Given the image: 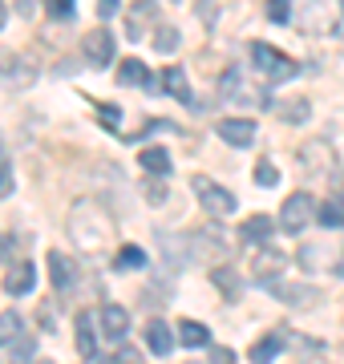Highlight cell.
<instances>
[{
  "label": "cell",
  "instance_id": "obj_1",
  "mask_svg": "<svg viewBox=\"0 0 344 364\" xmlns=\"http://www.w3.org/2000/svg\"><path fill=\"white\" fill-rule=\"evenodd\" d=\"M252 65L264 73L272 85H279V81H291L296 73H300V65L291 61L288 53H279V49H272L267 41H255L252 45Z\"/></svg>",
  "mask_w": 344,
  "mask_h": 364
},
{
  "label": "cell",
  "instance_id": "obj_2",
  "mask_svg": "<svg viewBox=\"0 0 344 364\" xmlns=\"http://www.w3.org/2000/svg\"><path fill=\"white\" fill-rule=\"evenodd\" d=\"M312 215H316V198L308 195V191H291V195L284 198V207H279V231L300 235L308 223H312Z\"/></svg>",
  "mask_w": 344,
  "mask_h": 364
},
{
  "label": "cell",
  "instance_id": "obj_3",
  "mask_svg": "<svg viewBox=\"0 0 344 364\" xmlns=\"http://www.w3.org/2000/svg\"><path fill=\"white\" fill-rule=\"evenodd\" d=\"M190 186H195V195H199L203 210H207V215H215V219L235 210V195H231V191H223V186H219L215 178H207V174H195V182H190Z\"/></svg>",
  "mask_w": 344,
  "mask_h": 364
},
{
  "label": "cell",
  "instance_id": "obj_4",
  "mask_svg": "<svg viewBox=\"0 0 344 364\" xmlns=\"http://www.w3.org/2000/svg\"><path fill=\"white\" fill-rule=\"evenodd\" d=\"M85 57H90V65L106 69L114 61V33L109 28H90V37H85Z\"/></svg>",
  "mask_w": 344,
  "mask_h": 364
},
{
  "label": "cell",
  "instance_id": "obj_5",
  "mask_svg": "<svg viewBox=\"0 0 344 364\" xmlns=\"http://www.w3.org/2000/svg\"><path fill=\"white\" fill-rule=\"evenodd\" d=\"M284 255L279 251H272V247H264L259 255L252 259V279H259V284H276L279 275H284Z\"/></svg>",
  "mask_w": 344,
  "mask_h": 364
},
{
  "label": "cell",
  "instance_id": "obj_6",
  "mask_svg": "<svg viewBox=\"0 0 344 364\" xmlns=\"http://www.w3.org/2000/svg\"><path fill=\"white\" fill-rule=\"evenodd\" d=\"M33 284H37V267L28 259H16L9 267V275H4V291L9 296H25V291H33Z\"/></svg>",
  "mask_w": 344,
  "mask_h": 364
},
{
  "label": "cell",
  "instance_id": "obj_7",
  "mask_svg": "<svg viewBox=\"0 0 344 364\" xmlns=\"http://www.w3.org/2000/svg\"><path fill=\"white\" fill-rule=\"evenodd\" d=\"M49 279H53V287L65 296V291H73V279H77V267H73V259L69 255H61V251H53L49 255Z\"/></svg>",
  "mask_w": 344,
  "mask_h": 364
},
{
  "label": "cell",
  "instance_id": "obj_8",
  "mask_svg": "<svg viewBox=\"0 0 344 364\" xmlns=\"http://www.w3.org/2000/svg\"><path fill=\"white\" fill-rule=\"evenodd\" d=\"M97 324H102L106 340H122V336H126V328H130V316H126L122 304H106V308L97 312Z\"/></svg>",
  "mask_w": 344,
  "mask_h": 364
},
{
  "label": "cell",
  "instance_id": "obj_9",
  "mask_svg": "<svg viewBox=\"0 0 344 364\" xmlns=\"http://www.w3.org/2000/svg\"><path fill=\"white\" fill-rule=\"evenodd\" d=\"M219 138L231 146H252L255 142V126L247 122V117H223L219 122Z\"/></svg>",
  "mask_w": 344,
  "mask_h": 364
},
{
  "label": "cell",
  "instance_id": "obj_10",
  "mask_svg": "<svg viewBox=\"0 0 344 364\" xmlns=\"http://www.w3.org/2000/svg\"><path fill=\"white\" fill-rule=\"evenodd\" d=\"M219 97L223 102H252V90H243V69L239 65H231L219 77Z\"/></svg>",
  "mask_w": 344,
  "mask_h": 364
},
{
  "label": "cell",
  "instance_id": "obj_11",
  "mask_svg": "<svg viewBox=\"0 0 344 364\" xmlns=\"http://www.w3.org/2000/svg\"><path fill=\"white\" fill-rule=\"evenodd\" d=\"M146 21H154V0H138L130 9V16H126V37L138 41L146 33Z\"/></svg>",
  "mask_w": 344,
  "mask_h": 364
},
{
  "label": "cell",
  "instance_id": "obj_12",
  "mask_svg": "<svg viewBox=\"0 0 344 364\" xmlns=\"http://www.w3.org/2000/svg\"><path fill=\"white\" fill-rule=\"evenodd\" d=\"M90 320H93L90 312L77 316V352L85 356V360H97L102 352H97V336H93V324H90Z\"/></svg>",
  "mask_w": 344,
  "mask_h": 364
},
{
  "label": "cell",
  "instance_id": "obj_13",
  "mask_svg": "<svg viewBox=\"0 0 344 364\" xmlns=\"http://www.w3.org/2000/svg\"><path fill=\"white\" fill-rule=\"evenodd\" d=\"M276 227L279 223H272L267 215H252V219L243 223V239H247V243H267V239L276 235Z\"/></svg>",
  "mask_w": 344,
  "mask_h": 364
},
{
  "label": "cell",
  "instance_id": "obj_14",
  "mask_svg": "<svg viewBox=\"0 0 344 364\" xmlns=\"http://www.w3.org/2000/svg\"><path fill=\"white\" fill-rule=\"evenodd\" d=\"M118 85H154V77H150V69H146L142 61L126 57L122 69H118Z\"/></svg>",
  "mask_w": 344,
  "mask_h": 364
},
{
  "label": "cell",
  "instance_id": "obj_15",
  "mask_svg": "<svg viewBox=\"0 0 344 364\" xmlns=\"http://www.w3.org/2000/svg\"><path fill=\"white\" fill-rule=\"evenodd\" d=\"M114 267H118V272H138V267H146V251L138 247V243H122V247L114 251Z\"/></svg>",
  "mask_w": 344,
  "mask_h": 364
},
{
  "label": "cell",
  "instance_id": "obj_16",
  "mask_svg": "<svg viewBox=\"0 0 344 364\" xmlns=\"http://www.w3.org/2000/svg\"><path fill=\"white\" fill-rule=\"evenodd\" d=\"M146 344H150L154 356H166L171 352V328H166V320H150L146 324Z\"/></svg>",
  "mask_w": 344,
  "mask_h": 364
},
{
  "label": "cell",
  "instance_id": "obj_17",
  "mask_svg": "<svg viewBox=\"0 0 344 364\" xmlns=\"http://www.w3.org/2000/svg\"><path fill=\"white\" fill-rule=\"evenodd\" d=\"M0 73H9L13 85H28V81L37 77L33 65H21V57H13V53H0Z\"/></svg>",
  "mask_w": 344,
  "mask_h": 364
},
{
  "label": "cell",
  "instance_id": "obj_18",
  "mask_svg": "<svg viewBox=\"0 0 344 364\" xmlns=\"http://www.w3.org/2000/svg\"><path fill=\"white\" fill-rule=\"evenodd\" d=\"M33 352H37V340L33 336H16L13 348L0 352V364H25V360H33Z\"/></svg>",
  "mask_w": 344,
  "mask_h": 364
},
{
  "label": "cell",
  "instance_id": "obj_19",
  "mask_svg": "<svg viewBox=\"0 0 344 364\" xmlns=\"http://www.w3.org/2000/svg\"><path fill=\"white\" fill-rule=\"evenodd\" d=\"M279 348H284V336H279V332L264 336V340H259V344L252 348V364H272V360H276V352H279Z\"/></svg>",
  "mask_w": 344,
  "mask_h": 364
},
{
  "label": "cell",
  "instance_id": "obj_20",
  "mask_svg": "<svg viewBox=\"0 0 344 364\" xmlns=\"http://www.w3.org/2000/svg\"><path fill=\"white\" fill-rule=\"evenodd\" d=\"M138 158H142V166L150 170V174H166V170H171V154H166L162 146H146Z\"/></svg>",
  "mask_w": 344,
  "mask_h": 364
},
{
  "label": "cell",
  "instance_id": "obj_21",
  "mask_svg": "<svg viewBox=\"0 0 344 364\" xmlns=\"http://www.w3.org/2000/svg\"><path fill=\"white\" fill-rule=\"evenodd\" d=\"M211 284L223 291V299H239V275L231 267H215L211 272Z\"/></svg>",
  "mask_w": 344,
  "mask_h": 364
},
{
  "label": "cell",
  "instance_id": "obj_22",
  "mask_svg": "<svg viewBox=\"0 0 344 364\" xmlns=\"http://www.w3.org/2000/svg\"><path fill=\"white\" fill-rule=\"evenodd\" d=\"M316 215H320V223H324L328 231L344 227V203H340V198H328V203H320V207H316Z\"/></svg>",
  "mask_w": 344,
  "mask_h": 364
},
{
  "label": "cell",
  "instance_id": "obj_23",
  "mask_svg": "<svg viewBox=\"0 0 344 364\" xmlns=\"http://www.w3.org/2000/svg\"><path fill=\"white\" fill-rule=\"evenodd\" d=\"M178 340H183L186 348H203L207 340H211V332L203 324H195V320H183V328H178Z\"/></svg>",
  "mask_w": 344,
  "mask_h": 364
},
{
  "label": "cell",
  "instance_id": "obj_24",
  "mask_svg": "<svg viewBox=\"0 0 344 364\" xmlns=\"http://www.w3.org/2000/svg\"><path fill=\"white\" fill-rule=\"evenodd\" d=\"M162 85H166V93H174V97H190V85H186V73L178 65H171L166 73H162Z\"/></svg>",
  "mask_w": 344,
  "mask_h": 364
},
{
  "label": "cell",
  "instance_id": "obj_25",
  "mask_svg": "<svg viewBox=\"0 0 344 364\" xmlns=\"http://www.w3.org/2000/svg\"><path fill=\"white\" fill-rule=\"evenodd\" d=\"M276 109H279L284 122H291V126H304L308 122V102L304 97H296V102H288V105H276Z\"/></svg>",
  "mask_w": 344,
  "mask_h": 364
},
{
  "label": "cell",
  "instance_id": "obj_26",
  "mask_svg": "<svg viewBox=\"0 0 344 364\" xmlns=\"http://www.w3.org/2000/svg\"><path fill=\"white\" fill-rule=\"evenodd\" d=\"M21 336V316L16 312H0V344H13Z\"/></svg>",
  "mask_w": 344,
  "mask_h": 364
},
{
  "label": "cell",
  "instance_id": "obj_27",
  "mask_svg": "<svg viewBox=\"0 0 344 364\" xmlns=\"http://www.w3.org/2000/svg\"><path fill=\"white\" fill-rule=\"evenodd\" d=\"M174 45H178V28H174V25H158V33H154V49H158V53H174Z\"/></svg>",
  "mask_w": 344,
  "mask_h": 364
},
{
  "label": "cell",
  "instance_id": "obj_28",
  "mask_svg": "<svg viewBox=\"0 0 344 364\" xmlns=\"http://www.w3.org/2000/svg\"><path fill=\"white\" fill-rule=\"evenodd\" d=\"M45 13L53 21H73V0H45Z\"/></svg>",
  "mask_w": 344,
  "mask_h": 364
},
{
  "label": "cell",
  "instance_id": "obj_29",
  "mask_svg": "<svg viewBox=\"0 0 344 364\" xmlns=\"http://www.w3.org/2000/svg\"><path fill=\"white\" fill-rule=\"evenodd\" d=\"M267 16H272L276 25H288L291 21V0H267Z\"/></svg>",
  "mask_w": 344,
  "mask_h": 364
},
{
  "label": "cell",
  "instance_id": "obj_30",
  "mask_svg": "<svg viewBox=\"0 0 344 364\" xmlns=\"http://www.w3.org/2000/svg\"><path fill=\"white\" fill-rule=\"evenodd\" d=\"M279 299H288V304H312L316 299V291H300V287H272Z\"/></svg>",
  "mask_w": 344,
  "mask_h": 364
},
{
  "label": "cell",
  "instance_id": "obj_31",
  "mask_svg": "<svg viewBox=\"0 0 344 364\" xmlns=\"http://www.w3.org/2000/svg\"><path fill=\"white\" fill-rule=\"evenodd\" d=\"M255 182H259V186H276V182H279V170L272 166V162H259V166H255Z\"/></svg>",
  "mask_w": 344,
  "mask_h": 364
},
{
  "label": "cell",
  "instance_id": "obj_32",
  "mask_svg": "<svg viewBox=\"0 0 344 364\" xmlns=\"http://www.w3.org/2000/svg\"><path fill=\"white\" fill-rule=\"evenodd\" d=\"M146 203H154V207L166 203V186H162V182H146Z\"/></svg>",
  "mask_w": 344,
  "mask_h": 364
},
{
  "label": "cell",
  "instance_id": "obj_33",
  "mask_svg": "<svg viewBox=\"0 0 344 364\" xmlns=\"http://www.w3.org/2000/svg\"><path fill=\"white\" fill-rule=\"evenodd\" d=\"M97 114H102V126H106V130H118V105H102V109H97Z\"/></svg>",
  "mask_w": 344,
  "mask_h": 364
},
{
  "label": "cell",
  "instance_id": "obj_34",
  "mask_svg": "<svg viewBox=\"0 0 344 364\" xmlns=\"http://www.w3.org/2000/svg\"><path fill=\"white\" fill-rule=\"evenodd\" d=\"M4 195H13V170H9V162L0 166V198Z\"/></svg>",
  "mask_w": 344,
  "mask_h": 364
},
{
  "label": "cell",
  "instance_id": "obj_35",
  "mask_svg": "<svg viewBox=\"0 0 344 364\" xmlns=\"http://www.w3.org/2000/svg\"><path fill=\"white\" fill-rule=\"evenodd\" d=\"M211 364H235V352H231V348H215L211 352Z\"/></svg>",
  "mask_w": 344,
  "mask_h": 364
},
{
  "label": "cell",
  "instance_id": "obj_36",
  "mask_svg": "<svg viewBox=\"0 0 344 364\" xmlns=\"http://www.w3.org/2000/svg\"><path fill=\"white\" fill-rule=\"evenodd\" d=\"M122 0H97V16H114Z\"/></svg>",
  "mask_w": 344,
  "mask_h": 364
},
{
  "label": "cell",
  "instance_id": "obj_37",
  "mask_svg": "<svg viewBox=\"0 0 344 364\" xmlns=\"http://www.w3.org/2000/svg\"><path fill=\"white\" fill-rule=\"evenodd\" d=\"M13 4H16V13L25 16V21H28L33 13H37V0H13Z\"/></svg>",
  "mask_w": 344,
  "mask_h": 364
},
{
  "label": "cell",
  "instance_id": "obj_38",
  "mask_svg": "<svg viewBox=\"0 0 344 364\" xmlns=\"http://www.w3.org/2000/svg\"><path fill=\"white\" fill-rule=\"evenodd\" d=\"M4 21H9V9H4V0H0V28H4Z\"/></svg>",
  "mask_w": 344,
  "mask_h": 364
},
{
  "label": "cell",
  "instance_id": "obj_39",
  "mask_svg": "<svg viewBox=\"0 0 344 364\" xmlns=\"http://www.w3.org/2000/svg\"><path fill=\"white\" fill-rule=\"evenodd\" d=\"M340 255H344V251H340ZM336 275H344V259H340V263H336Z\"/></svg>",
  "mask_w": 344,
  "mask_h": 364
},
{
  "label": "cell",
  "instance_id": "obj_40",
  "mask_svg": "<svg viewBox=\"0 0 344 364\" xmlns=\"http://www.w3.org/2000/svg\"><path fill=\"white\" fill-rule=\"evenodd\" d=\"M186 364H195V360H186Z\"/></svg>",
  "mask_w": 344,
  "mask_h": 364
},
{
  "label": "cell",
  "instance_id": "obj_41",
  "mask_svg": "<svg viewBox=\"0 0 344 364\" xmlns=\"http://www.w3.org/2000/svg\"><path fill=\"white\" fill-rule=\"evenodd\" d=\"M41 364H49V360H41Z\"/></svg>",
  "mask_w": 344,
  "mask_h": 364
}]
</instances>
